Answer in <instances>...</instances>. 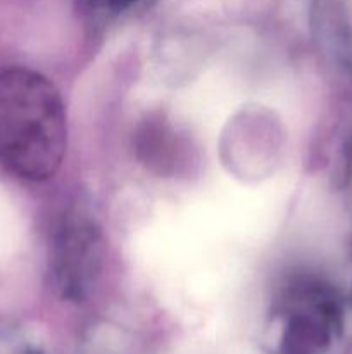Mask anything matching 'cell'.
Instances as JSON below:
<instances>
[{
  "label": "cell",
  "mask_w": 352,
  "mask_h": 354,
  "mask_svg": "<svg viewBox=\"0 0 352 354\" xmlns=\"http://www.w3.org/2000/svg\"><path fill=\"white\" fill-rule=\"evenodd\" d=\"M66 144L68 120L54 83L23 66L0 69V166L43 182L61 168Z\"/></svg>",
  "instance_id": "1"
},
{
  "label": "cell",
  "mask_w": 352,
  "mask_h": 354,
  "mask_svg": "<svg viewBox=\"0 0 352 354\" xmlns=\"http://www.w3.org/2000/svg\"><path fill=\"white\" fill-rule=\"evenodd\" d=\"M99 237L92 225L71 221L61 228L54 251V273L66 292H81L99 268Z\"/></svg>",
  "instance_id": "2"
},
{
  "label": "cell",
  "mask_w": 352,
  "mask_h": 354,
  "mask_svg": "<svg viewBox=\"0 0 352 354\" xmlns=\"http://www.w3.org/2000/svg\"><path fill=\"white\" fill-rule=\"evenodd\" d=\"M144 0H90L93 9L100 10V12L110 14V16H117L126 10H131L135 6L141 3Z\"/></svg>",
  "instance_id": "4"
},
{
  "label": "cell",
  "mask_w": 352,
  "mask_h": 354,
  "mask_svg": "<svg viewBox=\"0 0 352 354\" xmlns=\"http://www.w3.org/2000/svg\"><path fill=\"white\" fill-rule=\"evenodd\" d=\"M324 335L323 308L311 289L293 286L285 296V327L282 354H314Z\"/></svg>",
  "instance_id": "3"
}]
</instances>
